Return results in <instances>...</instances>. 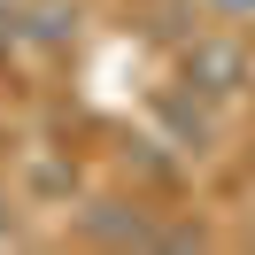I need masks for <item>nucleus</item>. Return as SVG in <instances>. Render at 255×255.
<instances>
[{"instance_id": "f257e3e1", "label": "nucleus", "mask_w": 255, "mask_h": 255, "mask_svg": "<svg viewBox=\"0 0 255 255\" xmlns=\"http://www.w3.org/2000/svg\"><path fill=\"white\" fill-rule=\"evenodd\" d=\"M178 85L186 93H201V101H240L255 85V47H248V31H232V23H201L193 39H178Z\"/></svg>"}, {"instance_id": "f03ea898", "label": "nucleus", "mask_w": 255, "mask_h": 255, "mask_svg": "<svg viewBox=\"0 0 255 255\" xmlns=\"http://www.w3.org/2000/svg\"><path fill=\"white\" fill-rule=\"evenodd\" d=\"M70 240L85 248H155V209L139 193H93L70 209Z\"/></svg>"}, {"instance_id": "7ed1b4c3", "label": "nucleus", "mask_w": 255, "mask_h": 255, "mask_svg": "<svg viewBox=\"0 0 255 255\" xmlns=\"http://www.w3.org/2000/svg\"><path fill=\"white\" fill-rule=\"evenodd\" d=\"M155 124H162V139H155V147L209 155V147H217V101L186 93V85H162V93H155Z\"/></svg>"}, {"instance_id": "20e7f679", "label": "nucleus", "mask_w": 255, "mask_h": 255, "mask_svg": "<svg viewBox=\"0 0 255 255\" xmlns=\"http://www.w3.org/2000/svg\"><path fill=\"white\" fill-rule=\"evenodd\" d=\"M16 39L62 54L70 39H78V8H70V0H31V8H16Z\"/></svg>"}, {"instance_id": "39448f33", "label": "nucleus", "mask_w": 255, "mask_h": 255, "mask_svg": "<svg viewBox=\"0 0 255 255\" xmlns=\"http://www.w3.org/2000/svg\"><path fill=\"white\" fill-rule=\"evenodd\" d=\"M155 248H209V224L201 217H170V224L155 217Z\"/></svg>"}, {"instance_id": "423d86ee", "label": "nucleus", "mask_w": 255, "mask_h": 255, "mask_svg": "<svg viewBox=\"0 0 255 255\" xmlns=\"http://www.w3.org/2000/svg\"><path fill=\"white\" fill-rule=\"evenodd\" d=\"M209 23H232V31H255V0H201Z\"/></svg>"}, {"instance_id": "0eeeda50", "label": "nucleus", "mask_w": 255, "mask_h": 255, "mask_svg": "<svg viewBox=\"0 0 255 255\" xmlns=\"http://www.w3.org/2000/svg\"><path fill=\"white\" fill-rule=\"evenodd\" d=\"M0 240H16V193L0 186Z\"/></svg>"}, {"instance_id": "6e6552de", "label": "nucleus", "mask_w": 255, "mask_h": 255, "mask_svg": "<svg viewBox=\"0 0 255 255\" xmlns=\"http://www.w3.org/2000/svg\"><path fill=\"white\" fill-rule=\"evenodd\" d=\"M16 47V8H8V0H0V54Z\"/></svg>"}]
</instances>
